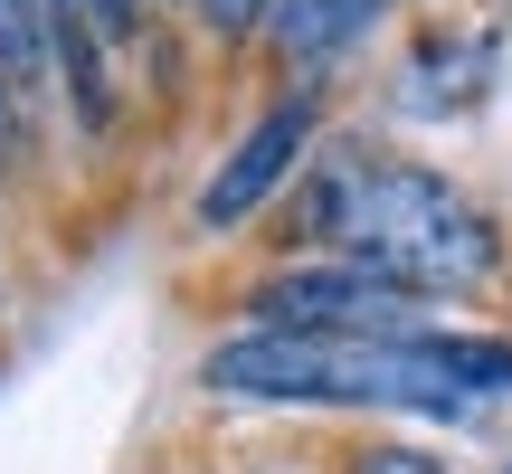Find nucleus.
Segmentation results:
<instances>
[{"mask_svg": "<svg viewBox=\"0 0 512 474\" xmlns=\"http://www.w3.org/2000/svg\"><path fill=\"white\" fill-rule=\"evenodd\" d=\"M219 399L247 408H418V418H484L512 399V342L475 332H238L200 361Z\"/></svg>", "mask_w": 512, "mask_h": 474, "instance_id": "1", "label": "nucleus"}, {"mask_svg": "<svg viewBox=\"0 0 512 474\" xmlns=\"http://www.w3.org/2000/svg\"><path fill=\"white\" fill-rule=\"evenodd\" d=\"M294 237L313 256H342V266L380 275L399 294H465L503 266V237L465 200L456 181L418 162H370V152H332L323 171L294 200Z\"/></svg>", "mask_w": 512, "mask_h": 474, "instance_id": "2", "label": "nucleus"}, {"mask_svg": "<svg viewBox=\"0 0 512 474\" xmlns=\"http://www.w3.org/2000/svg\"><path fill=\"white\" fill-rule=\"evenodd\" d=\"M256 332H437L418 323V294L380 285V275L342 266V256H304V266H275L247 294Z\"/></svg>", "mask_w": 512, "mask_h": 474, "instance_id": "3", "label": "nucleus"}, {"mask_svg": "<svg viewBox=\"0 0 512 474\" xmlns=\"http://www.w3.org/2000/svg\"><path fill=\"white\" fill-rule=\"evenodd\" d=\"M304 143H313V95H285V105H266V114L238 133V152L219 162V181L200 190V228H238L247 209H266L275 190L294 181Z\"/></svg>", "mask_w": 512, "mask_h": 474, "instance_id": "4", "label": "nucleus"}, {"mask_svg": "<svg viewBox=\"0 0 512 474\" xmlns=\"http://www.w3.org/2000/svg\"><path fill=\"white\" fill-rule=\"evenodd\" d=\"M57 67V0H0V86L38 95Z\"/></svg>", "mask_w": 512, "mask_h": 474, "instance_id": "5", "label": "nucleus"}, {"mask_svg": "<svg viewBox=\"0 0 512 474\" xmlns=\"http://www.w3.org/2000/svg\"><path fill=\"white\" fill-rule=\"evenodd\" d=\"M465 86H484V38H465V48H418V67L399 76V105L408 114H446V105H465Z\"/></svg>", "mask_w": 512, "mask_h": 474, "instance_id": "6", "label": "nucleus"}, {"mask_svg": "<svg viewBox=\"0 0 512 474\" xmlns=\"http://www.w3.org/2000/svg\"><path fill=\"white\" fill-rule=\"evenodd\" d=\"M370 10H380V0H275V38H285L294 57H332L342 38H361Z\"/></svg>", "mask_w": 512, "mask_h": 474, "instance_id": "7", "label": "nucleus"}, {"mask_svg": "<svg viewBox=\"0 0 512 474\" xmlns=\"http://www.w3.org/2000/svg\"><path fill=\"white\" fill-rule=\"evenodd\" d=\"M57 10H76L105 48H133V38H143V0H57Z\"/></svg>", "mask_w": 512, "mask_h": 474, "instance_id": "8", "label": "nucleus"}, {"mask_svg": "<svg viewBox=\"0 0 512 474\" xmlns=\"http://www.w3.org/2000/svg\"><path fill=\"white\" fill-rule=\"evenodd\" d=\"M200 19H209L219 38H247L256 19H275V0H200Z\"/></svg>", "mask_w": 512, "mask_h": 474, "instance_id": "9", "label": "nucleus"}, {"mask_svg": "<svg viewBox=\"0 0 512 474\" xmlns=\"http://www.w3.org/2000/svg\"><path fill=\"white\" fill-rule=\"evenodd\" d=\"M351 474H446V465L418 446H370V456H351Z\"/></svg>", "mask_w": 512, "mask_h": 474, "instance_id": "10", "label": "nucleus"}, {"mask_svg": "<svg viewBox=\"0 0 512 474\" xmlns=\"http://www.w3.org/2000/svg\"><path fill=\"white\" fill-rule=\"evenodd\" d=\"M10 105H19V95L0 86V171H10V143H19V124H10Z\"/></svg>", "mask_w": 512, "mask_h": 474, "instance_id": "11", "label": "nucleus"}, {"mask_svg": "<svg viewBox=\"0 0 512 474\" xmlns=\"http://www.w3.org/2000/svg\"><path fill=\"white\" fill-rule=\"evenodd\" d=\"M503 474H512V465H503Z\"/></svg>", "mask_w": 512, "mask_h": 474, "instance_id": "12", "label": "nucleus"}]
</instances>
